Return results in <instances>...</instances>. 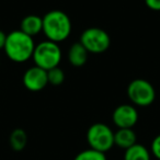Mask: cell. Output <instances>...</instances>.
<instances>
[{"label":"cell","instance_id":"obj_4","mask_svg":"<svg viewBox=\"0 0 160 160\" xmlns=\"http://www.w3.org/2000/svg\"><path fill=\"white\" fill-rule=\"evenodd\" d=\"M87 142L91 149L105 153L114 146V132L103 123L92 124L88 128Z\"/></svg>","mask_w":160,"mask_h":160},{"label":"cell","instance_id":"obj_17","mask_svg":"<svg viewBox=\"0 0 160 160\" xmlns=\"http://www.w3.org/2000/svg\"><path fill=\"white\" fill-rule=\"evenodd\" d=\"M145 3L150 10L160 11V0H145Z\"/></svg>","mask_w":160,"mask_h":160},{"label":"cell","instance_id":"obj_6","mask_svg":"<svg viewBox=\"0 0 160 160\" xmlns=\"http://www.w3.org/2000/svg\"><path fill=\"white\" fill-rule=\"evenodd\" d=\"M81 44L90 54H102L109 49L111 38L107 31L100 28H88L80 35Z\"/></svg>","mask_w":160,"mask_h":160},{"label":"cell","instance_id":"obj_7","mask_svg":"<svg viewBox=\"0 0 160 160\" xmlns=\"http://www.w3.org/2000/svg\"><path fill=\"white\" fill-rule=\"evenodd\" d=\"M112 121L118 128H133L138 121V112L132 104H121L113 111Z\"/></svg>","mask_w":160,"mask_h":160},{"label":"cell","instance_id":"obj_18","mask_svg":"<svg viewBox=\"0 0 160 160\" xmlns=\"http://www.w3.org/2000/svg\"><path fill=\"white\" fill-rule=\"evenodd\" d=\"M6 40H7V34L0 30V49H3L6 44Z\"/></svg>","mask_w":160,"mask_h":160},{"label":"cell","instance_id":"obj_11","mask_svg":"<svg viewBox=\"0 0 160 160\" xmlns=\"http://www.w3.org/2000/svg\"><path fill=\"white\" fill-rule=\"evenodd\" d=\"M137 142V136L133 128H118L114 133V145L122 149H128Z\"/></svg>","mask_w":160,"mask_h":160},{"label":"cell","instance_id":"obj_8","mask_svg":"<svg viewBox=\"0 0 160 160\" xmlns=\"http://www.w3.org/2000/svg\"><path fill=\"white\" fill-rule=\"evenodd\" d=\"M47 85V71L38 66L30 67L23 75V86L32 92L42 91Z\"/></svg>","mask_w":160,"mask_h":160},{"label":"cell","instance_id":"obj_14","mask_svg":"<svg viewBox=\"0 0 160 160\" xmlns=\"http://www.w3.org/2000/svg\"><path fill=\"white\" fill-rule=\"evenodd\" d=\"M73 160H108L104 152L94 150V149H86L79 152Z\"/></svg>","mask_w":160,"mask_h":160},{"label":"cell","instance_id":"obj_13","mask_svg":"<svg viewBox=\"0 0 160 160\" xmlns=\"http://www.w3.org/2000/svg\"><path fill=\"white\" fill-rule=\"evenodd\" d=\"M9 144L14 151H21L28 144V134L24 129L16 128L9 136Z\"/></svg>","mask_w":160,"mask_h":160},{"label":"cell","instance_id":"obj_5","mask_svg":"<svg viewBox=\"0 0 160 160\" xmlns=\"http://www.w3.org/2000/svg\"><path fill=\"white\" fill-rule=\"evenodd\" d=\"M127 96L133 104L145 108L153 103L156 99V91L149 81L137 78L129 82L127 87Z\"/></svg>","mask_w":160,"mask_h":160},{"label":"cell","instance_id":"obj_2","mask_svg":"<svg viewBox=\"0 0 160 160\" xmlns=\"http://www.w3.org/2000/svg\"><path fill=\"white\" fill-rule=\"evenodd\" d=\"M71 20L65 12L52 10L43 17V33L48 41L59 43L67 40L71 33Z\"/></svg>","mask_w":160,"mask_h":160},{"label":"cell","instance_id":"obj_12","mask_svg":"<svg viewBox=\"0 0 160 160\" xmlns=\"http://www.w3.org/2000/svg\"><path fill=\"white\" fill-rule=\"evenodd\" d=\"M124 160H150V152L144 145L136 142L125 150Z\"/></svg>","mask_w":160,"mask_h":160},{"label":"cell","instance_id":"obj_3","mask_svg":"<svg viewBox=\"0 0 160 160\" xmlns=\"http://www.w3.org/2000/svg\"><path fill=\"white\" fill-rule=\"evenodd\" d=\"M32 59L35 66L46 71L58 67L62 60V51L59 45L48 40L38 43L35 45Z\"/></svg>","mask_w":160,"mask_h":160},{"label":"cell","instance_id":"obj_15","mask_svg":"<svg viewBox=\"0 0 160 160\" xmlns=\"http://www.w3.org/2000/svg\"><path fill=\"white\" fill-rule=\"evenodd\" d=\"M47 79H48V83L51 85L59 86L64 82L65 72L59 67H55V68L47 70Z\"/></svg>","mask_w":160,"mask_h":160},{"label":"cell","instance_id":"obj_16","mask_svg":"<svg viewBox=\"0 0 160 160\" xmlns=\"http://www.w3.org/2000/svg\"><path fill=\"white\" fill-rule=\"evenodd\" d=\"M151 153L160 160V135H157L153 138L152 142H151Z\"/></svg>","mask_w":160,"mask_h":160},{"label":"cell","instance_id":"obj_9","mask_svg":"<svg viewBox=\"0 0 160 160\" xmlns=\"http://www.w3.org/2000/svg\"><path fill=\"white\" fill-rule=\"evenodd\" d=\"M21 31L31 38L43 32V18L35 14H29L21 21Z\"/></svg>","mask_w":160,"mask_h":160},{"label":"cell","instance_id":"obj_1","mask_svg":"<svg viewBox=\"0 0 160 160\" xmlns=\"http://www.w3.org/2000/svg\"><path fill=\"white\" fill-rule=\"evenodd\" d=\"M35 43L33 38L23 33L21 30H17L7 35L3 51L10 60L21 64L32 58Z\"/></svg>","mask_w":160,"mask_h":160},{"label":"cell","instance_id":"obj_10","mask_svg":"<svg viewBox=\"0 0 160 160\" xmlns=\"http://www.w3.org/2000/svg\"><path fill=\"white\" fill-rule=\"evenodd\" d=\"M88 51L80 42L73 43L68 49V60L72 66L81 67L88 60Z\"/></svg>","mask_w":160,"mask_h":160}]
</instances>
